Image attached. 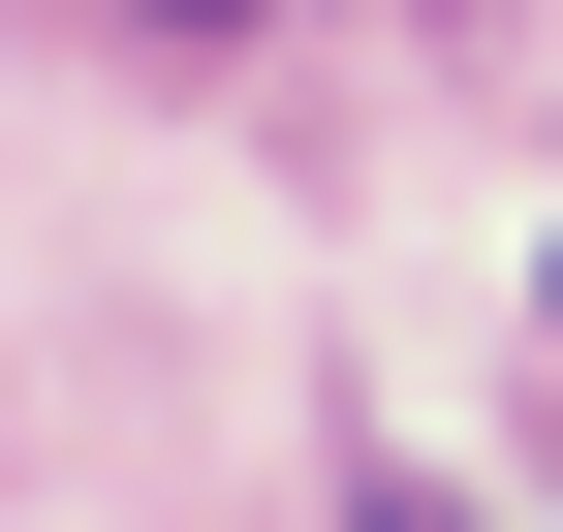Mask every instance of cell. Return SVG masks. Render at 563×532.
I'll return each mask as SVG.
<instances>
[{
	"mask_svg": "<svg viewBox=\"0 0 563 532\" xmlns=\"http://www.w3.org/2000/svg\"><path fill=\"white\" fill-rule=\"evenodd\" d=\"M532 282H563V251H532Z\"/></svg>",
	"mask_w": 563,
	"mask_h": 532,
	"instance_id": "cell-1",
	"label": "cell"
}]
</instances>
